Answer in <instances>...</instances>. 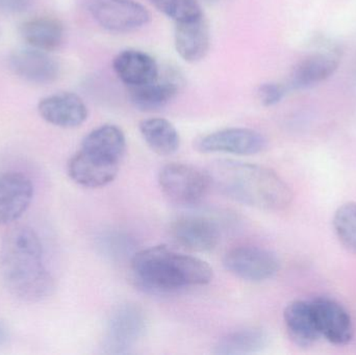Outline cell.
<instances>
[{
    "label": "cell",
    "instance_id": "6da1fadb",
    "mask_svg": "<svg viewBox=\"0 0 356 355\" xmlns=\"http://www.w3.org/2000/svg\"><path fill=\"white\" fill-rule=\"evenodd\" d=\"M211 187L222 195L259 210H286L293 193L272 169L236 160H217L207 169Z\"/></svg>",
    "mask_w": 356,
    "mask_h": 355
},
{
    "label": "cell",
    "instance_id": "7a4b0ae2",
    "mask_svg": "<svg viewBox=\"0 0 356 355\" xmlns=\"http://www.w3.org/2000/svg\"><path fill=\"white\" fill-rule=\"evenodd\" d=\"M0 272L6 289L24 302H40L54 289V279L44 264L41 240L27 226L15 227L4 237Z\"/></svg>",
    "mask_w": 356,
    "mask_h": 355
},
{
    "label": "cell",
    "instance_id": "3957f363",
    "mask_svg": "<svg viewBox=\"0 0 356 355\" xmlns=\"http://www.w3.org/2000/svg\"><path fill=\"white\" fill-rule=\"evenodd\" d=\"M131 268L140 287L154 293H172L205 286L213 279V269L207 262L165 245L136 252Z\"/></svg>",
    "mask_w": 356,
    "mask_h": 355
},
{
    "label": "cell",
    "instance_id": "277c9868",
    "mask_svg": "<svg viewBox=\"0 0 356 355\" xmlns=\"http://www.w3.org/2000/svg\"><path fill=\"white\" fill-rule=\"evenodd\" d=\"M158 181L163 193L181 206L199 204L211 188L207 170L184 163L165 165L159 172Z\"/></svg>",
    "mask_w": 356,
    "mask_h": 355
},
{
    "label": "cell",
    "instance_id": "5b68a950",
    "mask_svg": "<svg viewBox=\"0 0 356 355\" xmlns=\"http://www.w3.org/2000/svg\"><path fill=\"white\" fill-rule=\"evenodd\" d=\"M92 18L106 31L129 33L149 23L150 13L136 0H81Z\"/></svg>",
    "mask_w": 356,
    "mask_h": 355
},
{
    "label": "cell",
    "instance_id": "8992f818",
    "mask_svg": "<svg viewBox=\"0 0 356 355\" xmlns=\"http://www.w3.org/2000/svg\"><path fill=\"white\" fill-rule=\"evenodd\" d=\"M147 329L145 313L136 304L119 306L106 325L104 347L108 354H127L144 337Z\"/></svg>",
    "mask_w": 356,
    "mask_h": 355
},
{
    "label": "cell",
    "instance_id": "52a82bcc",
    "mask_svg": "<svg viewBox=\"0 0 356 355\" xmlns=\"http://www.w3.org/2000/svg\"><path fill=\"white\" fill-rule=\"evenodd\" d=\"M223 265L228 272L250 283L272 279L280 270L277 256L265 248L240 246L226 252Z\"/></svg>",
    "mask_w": 356,
    "mask_h": 355
},
{
    "label": "cell",
    "instance_id": "ba28073f",
    "mask_svg": "<svg viewBox=\"0 0 356 355\" xmlns=\"http://www.w3.org/2000/svg\"><path fill=\"white\" fill-rule=\"evenodd\" d=\"M267 140L259 131L244 127H230L213 131L197 140L195 148L202 154L253 156L263 151Z\"/></svg>",
    "mask_w": 356,
    "mask_h": 355
},
{
    "label": "cell",
    "instance_id": "9c48e42d",
    "mask_svg": "<svg viewBox=\"0 0 356 355\" xmlns=\"http://www.w3.org/2000/svg\"><path fill=\"white\" fill-rule=\"evenodd\" d=\"M170 235L178 246L198 254L215 249L220 240L217 224L202 216L178 217L171 223Z\"/></svg>",
    "mask_w": 356,
    "mask_h": 355
},
{
    "label": "cell",
    "instance_id": "30bf717a",
    "mask_svg": "<svg viewBox=\"0 0 356 355\" xmlns=\"http://www.w3.org/2000/svg\"><path fill=\"white\" fill-rule=\"evenodd\" d=\"M320 336L334 345H346L355 335L353 319L338 302L319 297L311 302Z\"/></svg>",
    "mask_w": 356,
    "mask_h": 355
},
{
    "label": "cell",
    "instance_id": "8fae6325",
    "mask_svg": "<svg viewBox=\"0 0 356 355\" xmlns=\"http://www.w3.org/2000/svg\"><path fill=\"white\" fill-rule=\"evenodd\" d=\"M119 163L79 149L67 165L70 179L81 187L96 189L112 183L119 172Z\"/></svg>",
    "mask_w": 356,
    "mask_h": 355
},
{
    "label": "cell",
    "instance_id": "7c38bea8",
    "mask_svg": "<svg viewBox=\"0 0 356 355\" xmlns=\"http://www.w3.org/2000/svg\"><path fill=\"white\" fill-rule=\"evenodd\" d=\"M33 198V185L19 172L0 174V225L15 222L26 212Z\"/></svg>",
    "mask_w": 356,
    "mask_h": 355
},
{
    "label": "cell",
    "instance_id": "4fadbf2b",
    "mask_svg": "<svg viewBox=\"0 0 356 355\" xmlns=\"http://www.w3.org/2000/svg\"><path fill=\"white\" fill-rule=\"evenodd\" d=\"M38 112L46 122L63 129L81 126L88 119L85 102L71 92H60L40 100Z\"/></svg>",
    "mask_w": 356,
    "mask_h": 355
},
{
    "label": "cell",
    "instance_id": "5bb4252c",
    "mask_svg": "<svg viewBox=\"0 0 356 355\" xmlns=\"http://www.w3.org/2000/svg\"><path fill=\"white\" fill-rule=\"evenodd\" d=\"M13 72L29 83L46 85L60 75V65L47 51L35 48H20L10 56Z\"/></svg>",
    "mask_w": 356,
    "mask_h": 355
},
{
    "label": "cell",
    "instance_id": "9a60e30c",
    "mask_svg": "<svg viewBox=\"0 0 356 355\" xmlns=\"http://www.w3.org/2000/svg\"><path fill=\"white\" fill-rule=\"evenodd\" d=\"M113 69L118 79L129 88L147 85L159 79L158 63L141 50L119 52L113 60Z\"/></svg>",
    "mask_w": 356,
    "mask_h": 355
},
{
    "label": "cell",
    "instance_id": "2e32d148",
    "mask_svg": "<svg viewBox=\"0 0 356 355\" xmlns=\"http://www.w3.org/2000/svg\"><path fill=\"white\" fill-rule=\"evenodd\" d=\"M175 44L177 53L186 62L197 63L203 60L211 44L209 25L204 17L177 23Z\"/></svg>",
    "mask_w": 356,
    "mask_h": 355
},
{
    "label": "cell",
    "instance_id": "e0dca14e",
    "mask_svg": "<svg viewBox=\"0 0 356 355\" xmlns=\"http://www.w3.org/2000/svg\"><path fill=\"white\" fill-rule=\"evenodd\" d=\"M284 320L289 337L299 347H311L321 337L311 302L305 300L291 302L284 308Z\"/></svg>",
    "mask_w": 356,
    "mask_h": 355
},
{
    "label": "cell",
    "instance_id": "ac0fdd59",
    "mask_svg": "<svg viewBox=\"0 0 356 355\" xmlns=\"http://www.w3.org/2000/svg\"><path fill=\"white\" fill-rule=\"evenodd\" d=\"M19 33L29 47L47 52L60 48L65 38L64 25L51 17H37L25 21L20 25Z\"/></svg>",
    "mask_w": 356,
    "mask_h": 355
},
{
    "label": "cell",
    "instance_id": "d6986e66",
    "mask_svg": "<svg viewBox=\"0 0 356 355\" xmlns=\"http://www.w3.org/2000/svg\"><path fill=\"white\" fill-rule=\"evenodd\" d=\"M339 66V60L332 53H316L300 60L293 69L290 87L307 89L330 79Z\"/></svg>",
    "mask_w": 356,
    "mask_h": 355
},
{
    "label": "cell",
    "instance_id": "ffe728a7",
    "mask_svg": "<svg viewBox=\"0 0 356 355\" xmlns=\"http://www.w3.org/2000/svg\"><path fill=\"white\" fill-rule=\"evenodd\" d=\"M81 149L120 164L127 151V139L120 127L104 124L86 135Z\"/></svg>",
    "mask_w": 356,
    "mask_h": 355
},
{
    "label": "cell",
    "instance_id": "44dd1931",
    "mask_svg": "<svg viewBox=\"0 0 356 355\" xmlns=\"http://www.w3.org/2000/svg\"><path fill=\"white\" fill-rule=\"evenodd\" d=\"M269 344L267 331L259 327H246L226 333L213 346L217 355H246L263 352Z\"/></svg>",
    "mask_w": 356,
    "mask_h": 355
},
{
    "label": "cell",
    "instance_id": "7402d4cb",
    "mask_svg": "<svg viewBox=\"0 0 356 355\" xmlns=\"http://www.w3.org/2000/svg\"><path fill=\"white\" fill-rule=\"evenodd\" d=\"M139 129L144 141L159 156H171L179 149V133L167 119H145L140 123Z\"/></svg>",
    "mask_w": 356,
    "mask_h": 355
},
{
    "label": "cell",
    "instance_id": "603a6c76",
    "mask_svg": "<svg viewBox=\"0 0 356 355\" xmlns=\"http://www.w3.org/2000/svg\"><path fill=\"white\" fill-rule=\"evenodd\" d=\"M178 94V85L173 81H156L147 85L131 88L129 99L138 110L143 112L160 110L170 104Z\"/></svg>",
    "mask_w": 356,
    "mask_h": 355
},
{
    "label": "cell",
    "instance_id": "cb8c5ba5",
    "mask_svg": "<svg viewBox=\"0 0 356 355\" xmlns=\"http://www.w3.org/2000/svg\"><path fill=\"white\" fill-rule=\"evenodd\" d=\"M334 229L344 247L356 254V202H347L337 210Z\"/></svg>",
    "mask_w": 356,
    "mask_h": 355
},
{
    "label": "cell",
    "instance_id": "d4e9b609",
    "mask_svg": "<svg viewBox=\"0 0 356 355\" xmlns=\"http://www.w3.org/2000/svg\"><path fill=\"white\" fill-rule=\"evenodd\" d=\"M152 6L177 23L196 20L203 16L198 0H149Z\"/></svg>",
    "mask_w": 356,
    "mask_h": 355
},
{
    "label": "cell",
    "instance_id": "484cf974",
    "mask_svg": "<svg viewBox=\"0 0 356 355\" xmlns=\"http://www.w3.org/2000/svg\"><path fill=\"white\" fill-rule=\"evenodd\" d=\"M286 89L284 85L275 83H266L259 85L257 96L264 106H273L282 101Z\"/></svg>",
    "mask_w": 356,
    "mask_h": 355
},
{
    "label": "cell",
    "instance_id": "4316f807",
    "mask_svg": "<svg viewBox=\"0 0 356 355\" xmlns=\"http://www.w3.org/2000/svg\"><path fill=\"white\" fill-rule=\"evenodd\" d=\"M35 0H0V12L8 15L23 14L35 3Z\"/></svg>",
    "mask_w": 356,
    "mask_h": 355
},
{
    "label": "cell",
    "instance_id": "83f0119b",
    "mask_svg": "<svg viewBox=\"0 0 356 355\" xmlns=\"http://www.w3.org/2000/svg\"><path fill=\"white\" fill-rule=\"evenodd\" d=\"M8 339V329H6L3 324L0 322V346L6 343Z\"/></svg>",
    "mask_w": 356,
    "mask_h": 355
},
{
    "label": "cell",
    "instance_id": "f1b7e54d",
    "mask_svg": "<svg viewBox=\"0 0 356 355\" xmlns=\"http://www.w3.org/2000/svg\"><path fill=\"white\" fill-rule=\"evenodd\" d=\"M207 1H213V0H207Z\"/></svg>",
    "mask_w": 356,
    "mask_h": 355
}]
</instances>
